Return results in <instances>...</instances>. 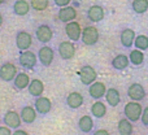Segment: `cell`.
<instances>
[{
  "label": "cell",
  "mask_w": 148,
  "mask_h": 135,
  "mask_svg": "<svg viewBox=\"0 0 148 135\" xmlns=\"http://www.w3.org/2000/svg\"><path fill=\"white\" fill-rule=\"evenodd\" d=\"M142 112H143V108H142L140 103L138 101H130L125 105V109H123V113H125V117L127 118L129 121H139V118L142 117Z\"/></svg>",
  "instance_id": "obj_1"
},
{
  "label": "cell",
  "mask_w": 148,
  "mask_h": 135,
  "mask_svg": "<svg viewBox=\"0 0 148 135\" xmlns=\"http://www.w3.org/2000/svg\"><path fill=\"white\" fill-rule=\"evenodd\" d=\"M82 42L86 46H94L99 40V31L95 26H87L82 30Z\"/></svg>",
  "instance_id": "obj_2"
},
{
  "label": "cell",
  "mask_w": 148,
  "mask_h": 135,
  "mask_svg": "<svg viewBox=\"0 0 148 135\" xmlns=\"http://www.w3.org/2000/svg\"><path fill=\"white\" fill-rule=\"evenodd\" d=\"M79 78H81V82L86 86H90L92 84L97 78V73L91 65H84V66L81 68L79 70Z\"/></svg>",
  "instance_id": "obj_3"
},
{
  "label": "cell",
  "mask_w": 148,
  "mask_h": 135,
  "mask_svg": "<svg viewBox=\"0 0 148 135\" xmlns=\"http://www.w3.org/2000/svg\"><path fill=\"white\" fill-rule=\"evenodd\" d=\"M31 43H33V36L29 34L27 31H18L16 35V46L20 51H26L30 48Z\"/></svg>",
  "instance_id": "obj_4"
},
{
  "label": "cell",
  "mask_w": 148,
  "mask_h": 135,
  "mask_svg": "<svg viewBox=\"0 0 148 135\" xmlns=\"http://www.w3.org/2000/svg\"><path fill=\"white\" fill-rule=\"evenodd\" d=\"M65 33H66L68 38L72 42H78L81 39L82 35V29L81 25L75 21H70V22H66L65 25Z\"/></svg>",
  "instance_id": "obj_5"
},
{
  "label": "cell",
  "mask_w": 148,
  "mask_h": 135,
  "mask_svg": "<svg viewBox=\"0 0 148 135\" xmlns=\"http://www.w3.org/2000/svg\"><path fill=\"white\" fill-rule=\"evenodd\" d=\"M18 61H20V65L22 68L33 69L36 65L38 57H36V55L34 53V52L27 51V49H26V51H22V53L20 55V59H18Z\"/></svg>",
  "instance_id": "obj_6"
},
{
  "label": "cell",
  "mask_w": 148,
  "mask_h": 135,
  "mask_svg": "<svg viewBox=\"0 0 148 135\" xmlns=\"http://www.w3.org/2000/svg\"><path fill=\"white\" fill-rule=\"evenodd\" d=\"M16 75H17V68L12 62H5L4 65H1V68H0V79L1 81H13Z\"/></svg>",
  "instance_id": "obj_7"
},
{
  "label": "cell",
  "mask_w": 148,
  "mask_h": 135,
  "mask_svg": "<svg viewBox=\"0 0 148 135\" xmlns=\"http://www.w3.org/2000/svg\"><path fill=\"white\" fill-rule=\"evenodd\" d=\"M59 55L62 60L73 59L74 55H75V47H74V44L69 40L61 42L59 46Z\"/></svg>",
  "instance_id": "obj_8"
},
{
  "label": "cell",
  "mask_w": 148,
  "mask_h": 135,
  "mask_svg": "<svg viewBox=\"0 0 148 135\" xmlns=\"http://www.w3.org/2000/svg\"><path fill=\"white\" fill-rule=\"evenodd\" d=\"M53 57H55V53H53V49L48 46H44L39 49L38 52V60L40 61L42 65L44 66H49L53 61Z\"/></svg>",
  "instance_id": "obj_9"
},
{
  "label": "cell",
  "mask_w": 148,
  "mask_h": 135,
  "mask_svg": "<svg viewBox=\"0 0 148 135\" xmlns=\"http://www.w3.org/2000/svg\"><path fill=\"white\" fill-rule=\"evenodd\" d=\"M35 35H36V39L40 43H48L53 38V31H52V29L48 25H40L36 29Z\"/></svg>",
  "instance_id": "obj_10"
},
{
  "label": "cell",
  "mask_w": 148,
  "mask_h": 135,
  "mask_svg": "<svg viewBox=\"0 0 148 135\" xmlns=\"http://www.w3.org/2000/svg\"><path fill=\"white\" fill-rule=\"evenodd\" d=\"M127 95L131 100L134 101H139V100L144 99L146 96V90L142 84L139 83H133L129 86V90H127Z\"/></svg>",
  "instance_id": "obj_11"
},
{
  "label": "cell",
  "mask_w": 148,
  "mask_h": 135,
  "mask_svg": "<svg viewBox=\"0 0 148 135\" xmlns=\"http://www.w3.org/2000/svg\"><path fill=\"white\" fill-rule=\"evenodd\" d=\"M3 122H4L9 129H18L21 125V122H22V120H21V116L18 114L17 112L9 110V112L5 113Z\"/></svg>",
  "instance_id": "obj_12"
},
{
  "label": "cell",
  "mask_w": 148,
  "mask_h": 135,
  "mask_svg": "<svg viewBox=\"0 0 148 135\" xmlns=\"http://www.w3.org/2000/svg\"><path fill=\"white\" fill-rule=\"evenodd\" d=\"M105 92H107V87L103 82H96L95 81L92 84H90V88H88V94L92 99H101L103 96H105Z\"/></svg>",
  "instance_id": "obj_13"
},
{
  "label": "cell",
  "mask_w": 148,
  "mask_h": 135,
  "mask_svg": "<svg viewBox=\"0 0 148 135\" xmlns=\"http://www.w3.org/2000/svg\"><path fill=\"white\" fill-rule=\"evenodd\" d=\"M57 17H59V20L61 21V22H65V23L70 22V21L75 20L77 10H75V8L66 5V7H62L61 9L59 10V13H57Z\"/></svg>",
  "instance_id": "obj_14"
},
{
  "label": "cell",
  "mask_w": 148,
  "mask_h": 135,
  "mask_svg": "<svg viewBox=\"0 0 148 135\" xmlns=\"http://www.w3.org/2000/svg\"><path fill=\"white\" fill-rule=\"evenodd\" d=\"M52 108V103L48 97L46 96H38L35 100V109L40 114H47Z\"/></svg>",
  "instance_id": "obj_15"
},
{
  "label": "cell",
  "mask_w": 148,
  "mask_h": 135,
  "mask_svg": "<svg viewBox=\"0 0 148 135\" xmlns=\"http://www.w3.org/2000/svg\"><path fill=\"white\" fill-rule=\"evenodd\" d=\"M120 40H121V44L125 48H130L134 44V40H135V31L133 29H125V30H122V33L120 35Z\"/></svg>",
  "instance_id": "obj_16"
},
{
  "label": "cell",
  "mask_w": 148,
  "mask_h": 135,
  "mask_svg": "<svg viewBox=\"0 0 148 135\" xmlns=\"http://www.w3.org/2000/svg\"><path fill=\"white\" fill-rule=\"evenodd\" d=\"M87 17L92 22H100L104 18V9L100 5H92L87 10Z\"/></svg>",
  "instance_id": "obj_17"
},
{
  "label": "cell",
  "mask_w": 148,
  "mask_h": 135,
  "mask_svg": "<svg viewBox=\"0 0 148 135\" xmlns=\"http://www.w3.org/2000/svg\"><path fill=\"white\" fill-rule=\"evenodd\" d=\"M27 90L31 96H34V97L42 96V94H43V91H44V84L40 79H33V81L29 83Z\"/></svg>",
  "instance_id": "obj_18"
},
{
  "label": "cell",
  "mask_w": 148,
  "mask_h": 135,
  "mask_svg": "<svg viewBox=\"0 0 148 135\" xmlns=\"http://www.w3.org/2000/svg\"><path fill=\"white\" fill-rule=\"evenodd\" d=\"M36 118V109H34L30 105H26V107L22 108L21 110V120L22 122L26 123H33Z\"/></svg>",
  "instance_id": "obj_19"
},
{
  "label": "cell",
  "mask_w": 148,
  "mask_h": 135,
  "mask_svg": "<svg viewBox=\"0 0 148 135\" xmlns=\"http://www.w3.org/2000/svg\"><path fill=\"white\" fill-rule=\"evenodd\" d=\"M66 104L72 109H78L82 104H83V96L79 92H72L68 95L66 97Z\"/></svg>",
  "instance_id": "obj_20"
},
{
  "label": "cell",
  "mask_w": 148,
  "mask_h": 135,
  "mask_svg": "<svg viewBox=\"0 0 148 135\" xmlns=\"http://www.w3.org/2000/svg\"><path fill=\"white\" fill-rule=\"evenodd\" d=\"M30 7L31 5L29 4L26 0H17V1L13 4V12H14L17 16L22 17V16H26L29 13Z\"/></svg>",
  "instance_id": "obj_21"
},
{
  "label": "cell",
  "mask_w": 148,
  "mask_h": 135,
  "mask_svg": "<svg viewBox=\"0 0 148 135\" xmlns=\"http://www.w3.org/2000/svg\"><path fill=\"white\" fill-rule=\"evenodd\" d=\"M105 99H107V103L110 105V107H117L121 101V96L118 90L116 88H109L105 92Z\"/></svg>",
  "instance_id": "obj_22"
},
{
  "label": "cell",
  "mask_w": 148,
  "mask_h": 135,
  "mask_svg": "<svg viewBox=\"0 0 148 135\" xmlns=\"http://www.w3.org/2000/svg\"><path fill=\"white\" fill-rule=\"evenodd\" d=\"M129 62H130V60H129V57L126 55H117L112 60V66L117 69V70H123V69L129 66Z\"/></svg>",
  "instance_id": "obj_23"
},
{
  "label": "cell",
  "mask_w": 148,
  "mask_h": 135,
  "mask_svg": "<svg viewBox=\"0 0 148 135\" xmlns=\"http://www.w3.org/2000/svg\"><path fill=\"white\" fill-rule=\"evenodd\" d=\"M78 127L82 133H90L94 127V121L90 116H83L78 121Z\"/></svg>",
  "instance_id": "obj_24"
},
{
  "label": "cell",
  "mask_w": 148,
  "mask_h": 135,
  "mask_svg": "<svg viewBox=\"0 0 148 135\" xmlns=\"http://www.w3.org/2000/svg\"><path fill=\"white\" fill-rule=\"evenodd\" d=\"M13 82H14V86L17 87L18 90H23L29 86L30 78H29V75L26 73H17V75L14 77Z\"/></svg>",
  "instance_id": "obj_25"
},
{
  "label": "cell",
  "mask_w": 148,
  "mask_h": 135,
  "mask_svg": "<svg viewBox=\"0 0 148 135\" xmlns=\"http://www.w3.org/2000/svg\"><path fill=\"white\" fill-rule=\"evenodd\" d=\"M133 130H134L133 123L127 118H122L118 122V133H120V135H131Z\"/></svg>",
  "instance_id": "obj_26"
},
{
  "label": "cell",
  "mask_w": 148,
  "mask_h": 135,
  "mask_svg": "<svg viewBox=\"0 0 148 135\" xmlns=\"http://www.w3.org/2000/svg\"><path fill=\"white\" fill-rule=\"evenodd\" d=\"M91 113L94 117L101 118L107 114V107H105V104L101 101H95L91 107Z\"/></svg>",
  "instance_id": "obj_27"
},
{
  "label": "cell",
  "mask_w": 148,
  "mask_h": 135,
  "mask_svg": "<svg viewBox=\"0 0 148 135\" xmlns=\"http://www.w3.org/2000/svg\"><path fill=\"white\" fill-rule=\"evenodd\" d=\"M129 60H130V62L133 65H142L144 61V53L143 51H140V49H133V51L130 52V56H129Z\"/></svg>",
  "instance_id": "obj_28"
},
{
  "label": "cell",
  "mask_w": 148,
  "mask_h": 135,
  "mask_svg": "<svg viewBox=\"0 0 148 135\" xmlns=\"http://www.w3.org/2000/svg\"><path fill=\"white\" fill-rule=\"evenodd\" d=\"M131 7H133L135 13L143 14V13H146L148 10V0H134Z\"/></svg>",
  "instance_id": "obj_29"
},
{
  "label": "cell",
  "mask_w": 148,
  "mask_h": 135,
  "mask_svg": "<svg viewBox=\"0 0 148 135\" xmlns=\"http://www.w3.org/2000/svg\"><path fill=\"white\" fill-rule=\"evenodd\" d=\"M134 46H135V48L140 49V51H146V49H148V36L147 35H138V36H135Z\"/></svg>",
  "instance_id": "obj_30"
},
{
  "label": "cell",
  "mask_w": 148,
  "mask_h": 135,
  "mask_svg": "<svg viewBox=\"0 0 148 135\" xmlns=\"http://www.w3.org/2000/svg\"><path fill=\"white\" fill-rule=\"evenodd\" d=\"M49 1L48 0H31L30 5L33 9L38 10V12H42V10H46L48 8Z\"/></svg>",
  "instance_id": "obj_31"
},
{
  "label": "cell",
  "mask_w": 148,
  "mask_h": 135,
  "mask_svg": "<svg viewBox=\"0 0 148 135\" xmlns=\"http://www.w3.org/2000/svg\"><path fill=\"white\" fill-rule=\"evenodd\" d=\"M140 120H142V123H143L144 126H148V107L143 109V112H142V117H140Z\"/></svg>",
  "instance_id": "obj_32"
},
{
  "label": "cell",
  "mask_w": 148,
  "mask_h": 135,
  "mask_svg": "<svg viewBox=\"0 0 148 135\" xmlns=\"http://www.w3.org/2000/svg\"><path fill=\"white\" fill-rule=\"evenodd\" d=\"M55 4L57 5V7L62 8V7H66V5L70 4V0H53Z\"/></svg>",
  "instance_id": "obj_33"
},
{
  "label": "cell",
  "mask_w": 148,
  "mask_h": 135,
  "mask_svg": "<svg viewBox=\"0 0 148 135\" xmlns=\"http://www.w3.org/2000/svg\"><path fill=\"white\" fill-rule=\"evenodd\" d=\"M0 135H12L9 127H8V126H1V127H0Z\"/></svg>",
  "instance_id": "obj_34"
},
{
  "label": "cell",
  "mask_w": 148,
  "mask_h": 135,
  "mask_svg": "<svg viewBox=\"0 0 148 135\" xmlns=\"http://www.w3.org/2000/svg\"><path fill=\"white\" fill-rule=\"evenodd\" d=\"M94 135H109V133H108L107 130H104V129H101V130H97V131H95Z\"/></svg>",
  "instance_id": "obj_35"
},
{
  "label": "cell",
  "mask_w": 148,
  "mask_h": 135,
  "mask_svg": "<svg viewBox=\"0 0 148 135\" xmlns=\"http://www.w3.org/2000/svg\"><path fill=\"white\" fill-rule=\"evenodd\" d=\"M13 135H29L26 131H23V130H17V131H14L13 133Z\"/></svg>",
  "instance_id": "obj_36"
},
{
  "label": "cell",
  "mask_w": 148,
  "mask_h": 135,
  "mask_svg": "<svg viewBox=\"0 0 148 135\" xmlns=\"http://www.w3.org/2000/svg\"><path fill=\"white\" fill-rule=\"evenodd\" d=\"M1 25H3V16L0 14V26H1Z\"/></svg>",
  "instance_id": "obj_37"
},
{
  "label": "cell",
  "mask_w": 148,
  "mask_h": 135,
  "mask_svg": "<svg viewBox=\"0 0 148 135\" xmlns=\"http://www.w3.org/2000/svg\"><path fill=\"white\" fill-rule=\"evenodd\" d=\"M5 1V0H0V4H3V3H4Z\"/></svg>",
  "instance_id": "obj_38"
},
{
  "label": "cell",
  "mask_w": 148,
  "mask_h": 135,
  "mask_svg": "<svg viewBox=\"0 0 148 135\" xmlns=\"http://www.w3.org/2000/svg\"><path fill=\"white\" fill-rule=\"evenodd\" d=\"M0 122H1V120H0Z\"/></svg>",
  "instance_id": "obj_39"
}]
</instances>
